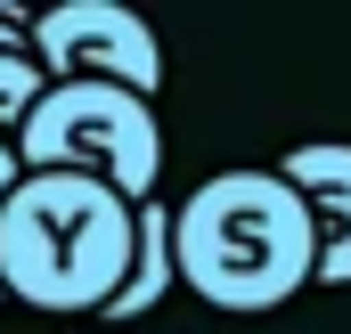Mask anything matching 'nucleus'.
I'll list each match as a JSON object with an SVG mask.
<instances>
[{
    "label": "nucleus",
    "instance_id": "7",
    "mask_svg": "<svg viewBox=\"0 0 351 334\" xmlns=\"http://www.w3.org/2000/svg\"><path fill=\"white\" fill-rule=\"evenodd\" d=\"M41 90H49V74L33 66V49H0V139L25 131V114L41 106Z\"/></svg>",
    "mask_w": 351,
    "mask_h": 334
},
{
    "label": "nucleus",
    "instance_id": "5",
    "mask_svg": "<svg viewBox=\"0 0 351 334\" xmlns=\"http://www.w3.org/2000/svg\"><path fill=\"white\" fill-rule=\"evenodd\" d=\"M278 179L302 196L311 237H319V285H351V147L343 139H311L294 147Z\"/></svg>",
    "mask_w": 351,
    "mask_h": 334
},
{
    "label": "nucleus",
    "instance_id": "6",
    "mask_svg": "<svg viewBox=\"0 0 351 334\" xmlns=\"http://www.w3.org/2000/svg\"><path fill=\"white\" fill-rule=\"evenodd\" d=\"M172 285H180V269H172V212L147 196V204L131 212V277H123V294H114L98 318H147Z\"/></svg>",
    "mask_w": 351,
    "mask_h": 334
},
{
    "label": "nucleus",
    "instance_id": "1",
    "mask_svg": "<svg viewBox=\"0 0 351 334\" xmlns=\"http://www.w3.org/2000/svg\"><path fill=\"white\" fill-rule=\"evenodd\" d=\"M172 269L213 310H278L319 277V237L278 171H213L172 212Z\"/></svg>",
    "mask_w": 351,
    "mask_h": 334
},
{
    "label": "nucleus",
    "instance_id": "8",
    "mask_svg": "<svg viewBox=\"0 0 351 334\" xmlns=\"http://www.w3.org/2000/svg\"><path fill=\"white\" fill-rule=\"evenodd\" d=\"M16 179H25V164H16V147L0 139V204H8V188H16Z\"/></svg>",
    "mask_w": 351,
    "mask_h": 334
},
{
    "label": "nucleus",
    "instance_id": "4",
    "mask_svg": "<svg viewBox=\"0 0 351 334\" xmlns=\"http://www.w3.org/2000/svg\"><path fill=\"white\" fill-rule=\"evenodd\" d=\"M33 66L58 74V82H114L131 98L164 82V49H156V25L123 0H58L33 16Z\"/></svg>",
    "mask_w": 351,
    "mask_h": 334
},
{
    "label": "nucleus",
    "instance_id": "3",
    "mask_svg": "<svg viewBox=\"0 0 351 334\" xmlns=\"http://www.w3.org/2000/svg\"><path fill=\"white\" fill-rule=\"evenodd\" d=\"M16 164L74 171V179L114 188L123 204H147L156 171H164V131H156L147 98H131L114 82H49L41 106L25 114V131H16Z\"/></svg>",
    "mask_w": 351,
    "mask_h": 334
},
{
    "label": "nucleus",
    "instance_id": "2",
    "mask_svg": "<svg viewBox=\"0 0 351 334\" xmlns=\"http://www.w3.org/2000/svg\"><path fill=\"white\" fill-rule=\"evenodd\" d=\"M131 212L74 171H25L0 204V294L33 310H106L131 277Z\"/></svg>",
    "mask_w": 351,
    "mask_h": 334
},
{
    "label": "nucleus",
    "instance_id": "9",
    "mask_svg": "<svg viewBox=\"0 0 351 334\" xmlns=\"http://www.w3.org/2000/svg\"><path fill=\"white\" fill-rule=\"evenodd\" d=\"M0 49H25V25H16L8 8H0Z\"/></svg>",
    "mask_w": 351,
    "mask_h": 334
}]
</instances>
